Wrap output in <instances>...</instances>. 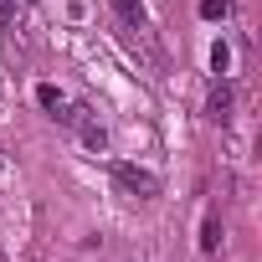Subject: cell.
<instances>
[{"label": "cell", "mask_w": 262, "mask_h": 262, "mask_svg": "<svg viewBox=\"0 0 262 262\" xmlns=\"http://www.w3.org/2000/svg\"><path fill=\"white\" fill-rule=\"evenodd\" d=\"M113 180L128 190V195H139V201H149V195H160V180L149 175V170H134V165H113Z\"/></svg>", "instance_id": "6da1fadb"}, {"label": "cell", "mask_w": 262, "mask_h": 262, "mask_svg": "<svg viewBox=\"0 0 262 262\" xmlns=\"http://www.w3.org/2000/svg\"><path fill=\"white\" fill-rule=\"evenodd\" d=\"M72 128H77V134H82V144H88L93 155H103V149H108V128H103L98 118H88V108L77 113V123H72Z\"/></svg>", "instance_id": "7a4b0ae2"}, {"label": "cell", "mask_w": 262, "mask_h": 262, "mask_svg": "<svg viewBox=\"0 0 262 262\" xmlns=\"http://www.w3.org/2000/svg\"><path fill=\"white\" fill-rule=\"evenodd\" d=\"M113 11L128 31H149V11H144V0H113Z\"/></svg>", "instance_id": "3957f363"}, {"label": "cell", "mask_w": 262, "mask_h": 262, "mask_svg": "<svg viewBox=\"0 0 262 262\" xmlns=\"http://www.w3.org/2000/svg\"><path fill=\"white\" fill-rule=\"evenodd\" d=\"M206 118H211V123H226V118H231V88H226V82H216V88H211Z\"/></svg>", "instance_id": "277c9868"}, {"label": "cell", "mask_w": 262, "mask_h": 262, "mask_svg": "<svg viewBox=\"0 0 262 262\" xmlns=\"http://www.w3.org/2000/svg\"><path fill=\"white\" fill-rule=\"evenodd\" d=\"M36 103H41V108H47V113H57V108H62V103H67V98H62V93H57V88H52V82H41V88H36Z\"/></svg>", "instance_id": "5b68a950"}, {"label": "cell", "mask_w": 262, "mask_h": 262, "mask_svg": "<svg viewBox=\"0 0 262 262\" xmlns=\"http://www.w3.org/2000/svg\"><path fill=\"white\" fill-rule=\"evenodd\" d=\"M216 247H221V221L211 216V221H206V231H201V252H216Z\"/></svg>", "instance_id": "8992f818"}, {"label": "cell", "mask_w": 262, "mask_h": 262, "mask_svg": "<svg viewBox=\"0 0 262 262\" xmlns=\"http://www.w3.org/2000/svg\"><path fill=\"white\" fill-rule=\"evenodd\" d=\"M226 62H231V52H226V41H216V47H211V67L226 72Z\"/></svg>", "instance_id": "52a82bcc"}, {"label": "cell", "mask_w": 262, "mask_h": 262, "mask_svg": "<svg viewBox=\"0 0 262 262\" xmlns=\"http://www.w3.org/2000/svg\"><path fill=\"white\" fill-rule=\"evenodd\" d=\"M201 16H211V21H216V16H226V0H206V6H201Z\"/></svg>", "instance_id": "ba28073f"}, {"label": "cell", "mask_w": 262, "mask_h": 262, "mask_svg": "<svg viewBox=\"0 0 262 262\" xmlns=\"http://www.w3.org/2000/svg\"><path fill=\"white\" fill-rule=\"evenodd\" d=\"M0 21H16V0H0Z\"/></svg>", "instance_id": "9c48e42d"}]
</instances>
